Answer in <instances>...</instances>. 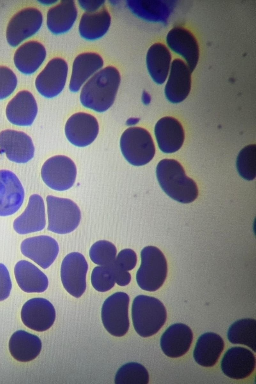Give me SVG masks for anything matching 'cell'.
Listing matches in <instances>:
<instances>
[{
    "label": "cell",
    "mask_w": 256,
    "mask_h": 384,
    "mask_svg": "<svg viewBox=\"0 0 256 384\" xmlns=\"http://www.w3.org/2000/svg\"><path fill=\"white\" fill-rule=\"evenodd\" d=\"M120 83L121 76L116 68H103L80 90L82 104L97 112H106L114 104Z\"/></svg>",
    "instance_id": "6da1fadb"
},
{
    "label": "cell",
    "mask_w": 256,
    "mask_h": 384,
    "mask_svg": "<svg viewBox=\"0 0 256 384\" xmlns=\"http://www.w3.org/2000/svg\"><path fill=\"white\" fill-rule=\"evenodd\" d=\"M156 172L162 188L173 200L186 204L197 198L198 190L196 183L186 176L184 168L178 161L162 160L157 166Z\"/></svg>",
    "instance_id": "7a4b0ae2"
},
{
    "label": "cell",
    "mask_w": 256,
    "mask_h": 384,
    "mask_svg": "<svg viewBox=\"0 0 256 384\" xmlns=\"http://www.w3.org/2000/svg\"><path fill=\"white\" fill-rule=\"evenodd\" d=\"M132 310L134 328L142 338L156 334L166 320L165 306L154 297L144 295L136 296L133 302Z\"/></svg>",
    "instance_id": "3957f363"
},
{
    "label": "cell",
    "mask_w": 256,
    "mask_h": 384,
    "mask_svg": "<svg viewBox=\"0 0 256 384\" xmlns=\"http://www.w3.org/2000/svg\"><path fill=\"white\" fill-rule=\"evenodd\" d=\"M142 262L136 279L143 290L154 292L164 283L168 274V263L162 251L158 248L148 246L141 252Z\"/></svg>",
    "instance_id": "277c9868"
},
{
    "label": "cell",
    "mask_w": 256,
    "mask_h": 384,
    "mask_svg": "<svg viewBox=\"0 0 256 384\" xmlns=\"http://www.w3.org/2000/svg\"><path fill=\"white\" fill-rule=\"evenodd\" d=\"M120 146L126 160L137 166L149 163L156 153L150 134L140 127H132L125 130L120 138Z\"/></svg>",
    "instance_id": "5b68a950"
},
{
    "label": "cell",
    "mask_w": 256,
    "mask_h": 384,
    "mask_svg": "<svg viewBox=\"0 0 256 384\" xmlns=\"http://www.w3.org/2000/svg\"><path fill=\"white\" fill-rule=\"evenodd\" d=\"M46 202L48 231L64 234L72 232L78 227L81 220V212L73 201L48 196Z\"/></svg>",
    "instance_id": "8992f818"
},
{
    "label": "cell",
    "mask_w": 256,
    "mask_h": 384,
    "mask_svg": "<svg viewBox=\"0 0 256 384\" xmlns=\"http://www.w3.org/2000/svg\"><path fill=\"white\" fill-rule=\"evenodd\" d=\"M130 298L123 292H116L104 302L102 318L106 330L116 337L126 335L130 328L128 306Z\"/></svg>",
    "instance_id": "52a82bcc"
},
{
    "label": "cell",
    "mask_w": 256,
    "mask_h": 384,
    "mask_svg": "<svg viewBox=\"0 0 256 384\" xmlns=\"http://www.w3.org/2000/svg\"><path fill=\"white\" fill-rule=\"evenodd\" d=\"M76 174L75 164L64 156H56L48 160L41 171L44 182L50 188L58 192L66 191L72 187Z\"/></svg>",
    "instance_id": "ba28073f"
},
{
    "label": "cell",
    "mask_w": 256,
    "mask_h": 384,
    "mask_svg": "<svg viewBox=\"0 0 256 384\" xmlns=\"http://www.w3.org/2000/svg\"><path fill=\"white\" fill-rule=\"evenodd\" d=\"M42 22V14L36 8H26L18 12L8 25L6 39L8 44L12 46H16L37 32Z\"/></svg>",
    "instance_id": "9c48e42d"
},
{
    "label": "cell",
    "mask_w": 256,
    "mask_h": 384,
    "mask_svg": "<svg viewBox=\"0 0 256 384\" xmlns=\"http://www.w3.org/2000/svg\"><path fill=\"white\" fill-rule=\"evenodd\" d=\"M68 71V64L64 60L60 58H52L36 78L38 91L46 98L58 96L66 86Z\"/></svg>",
    "instance_id": "30bf717a"
},
{
    "label": "cell",
    "mask_w": 256,
    "mask_h": 384,
    "mask_svg": "<svg viewBox=\"0 0 256 384\" xmlns=\"http://www.w3.org/2000/svg\"><path fill=\"white\" fill-rule=\"evenodd\" d=\"M88 268L85 258L80 253H70L63 260L61 266L62 283L66 290L76 298L81 297L86 290Z\"/></svg>",
    "instance_id": "8fae6325"
},
{
    "label": "cell",
    "mask_w": 256,
    "mask_h": 384,
    "mask_svg": "<svg viewBox=\"0 0 256 384\" xmlns=\"http://www.w3.org/2000/svg\"><path fill=\"white\" fill-rule=\"evenodd\" d=\"M24 190L18 176L8 170H0V216L18 212L24 200Z\"/></svg>",
    "instance_id": "7c38bea8"
},
{
    "label": "cell",
    "mask_w": 256,
    "mask_h": 384,
    "mask_svg": "<svg viewBox=\"0 0 256 384\" xmlns=\"http://www.w3.org/2000/svg\"><path fill=\"white\" fill-rule=\"evenodd\" d=\"M0 150L10 160L26 164L34 158L35 148L32 138L26 133L6 130L0 132Z\"/></svg>",
    "instance_id": "4fadbf2b"
},
{
    "label": "cell",
    "mask_w": 256,
    "mask_h": 384,
    "mask_svg": "<svg viewBox=\"0 0 256 384\" xmlns=\"http://www.w3.org/2000/svg\"><path fill=\"white\" fill-rule=\"evenodd\" d=\"M99 125L96 118L92 114L78 112L67 121L65 133L69 142L78 147H86L92 144L97 138Z\"/></svg>",
    "instance_id": "5bb4252c"
},
{
    "label": "cell",
    "mask_w": 256,
    "mask_h": 384,
    "mask_svg": "<svg viewBox=\"0 0 256 384\" xmlns=\"http://www.w3.org/2000/svg\"><path fill=\"white\" fill-rule=\"evenodd\" d=\"M56 318L54 306L48 300L34 298L28 301L23 306L21 318L28 328L38 332L50 329Z\"/></svg>",
    "instance_id": "9a60e30c"
},
{
    "label": "cell",
    "mask_w": 256,
    "mask_h": 384,
    "mask_svg": "<svg viewBox=\"0 0 256 384\" xmlns=\"http://www.w3.org/2000/svg\"><path fill=\"white\" fill-rule=\"evenodd\" d=\"M22 254L44 269L48 268L56 260L59 246L57 242L48 236L25 239L21 244Z\"/></svg>",
    "instance_id": "2e32d148"
},
{
    "label": "cell",
    "mask_w": 256,
    "mask_h": 384,
    "mask_svg": "<svg viewBox=\"0 0 256 384\" xmlns=\"http://www.w3.org/2000/svg\"><path fill=\"white\" fill-rule=\"evenodd\" d=\"M169 48L182 57L192 72L200 58V48L194 36L188 30L178 26L172 29L166 36Z\"/></svg>",
    "instance_id": "e0dca14e"
},
{
    "label": "cell",
    "mask_w": 256,
    "mask_h": 384,
    "mask_svg": "<svg viewBox=\"0 0 256 384\" xmlns=\"http://www.w3.org/2000/svg\"><path fill=\"white\" fill-rule=\"evenodd\" d=\"M192 73L182 60L176 59L172 62L164 90L170 102L179 104L187 98L192 88Z\"/></svg>",
    "instance_id": "ac0fdd59"
},
{
    "label": "cell",
    "mask_w": 256,
    "mask_h": 384,
    "mask_svg": "<svg viewBox=\"0 0 256 384\" xmlns=\"http://www.w3.org/2000/svg\"><path fill=\"white\" fill-rule=\"evenodd\" d=\"M255 366L254 354L242 347H234L228 350L221 364L224 374L234 380L247 378L254 372Z\"/></svg>",
    "instance_id": "d6986e66"
},
{
    "label": "cell",
    "mask_w": 256,
    "mask_h": 384,
    "mask_svg": "<svg viewBox=\"0 0 256 384\" xmlns=\"http://www.w3.org/2000/svg\"><path fill=\"white\" fill-rule=\"evenodd\" d=\"M44 202L41 196L32 195L24 212L14 221L13 227L20 234H27L42 230L46 226Z\"/></svg>",
    "instance_id": "ffe728a7"
},
{
    "label": "cell",
    "mask_w": 256,
    "mask_h": 384,
    "mask_svg": "<svg viewBox=\"0 0 256 384\" xmlns=\"http://www.w3.org/2000/svg\"><path fill=\"white\" fill-rule=\"evenodd\" d=\"M175 1L128 0L126 5L138 18L150 22L166 24L175 7Z\"/></svg>",
    "instance_id": "44dd1931"
},
{
    "label": "cell",
    "mask_w": 256,
    "mask_h": 384,
    "mask_svg": "<svg viewBox=\"0 0 256 384\" xmlns=\"http://www.w3.org/2000/svg\"><path fill=\"white\" fill-rule=\"evenodd\" d=\"M104 60L98 54L88 52L81 54L74 59L69 84L70 90L78 92L84 84L104 68Z\"/></svg>",
    "instance_id": "7402d4cb"
},
{
    "label": "cell",
    "mask_w": 256,
    "mask_h": 384,
    "mask_svg": "<svg viewBox=\"0 0 256 384\" xmlns=\"http://www.w3.org/2000/svg\"><path fill=\"white\" fill-rule=\"evenodd\" d=\"M38 112L35 98L28 90L19 92L8 102L6 116L8 121L18 126H30Z\"/></svg>",
    "instance_id": "603a6c76"
},
{
    "label": "cell",
    "mask_w": 256,
    "mask_h": 384,
    "mask_svg": "<svg viewBox=\"0 0 256 384\" xmlns=\"http://www.w3.org/2000/svg\"><path fill=\"white\" fill-rule=\"evenodd\" d=\"M192 340L191 329L184 324H176L170 326L162 334L160 346L166 356L177 358L189 350Z\"/></svg>",
    "instance_id": "cb8c5ba5"
},
{
    "label": "cell",
    "mask_w": 256,
    "mask_h": 384,
    "mask_svg": "<svg viewBox=\"0 0 256 384\" xmlns=\"http://www.w3.org/2000/svg\"><path fill=\"white\" fill-rule=\"evenodd\" d=\"M154 132L158 146L164 153L176 152L183 145L185 138L183 127L174 118L160 119L156 125Z\"/></svg>",
    "instance_id": "d4e9b609"
},
{
    "label": "cell",
    "mask_w": 256,
    "mask_h": 384,
    "mask_svg": "<svg viewBox=\"0 0 256 384\" xmlns=\"http://www.w3.org/2000/svg\"><path fill=\"white\" fill-rule=\"evenodd\" d=\"M78 18V10L75 1L62 0L48 10L46 24L52 34H62L71 30Z\"/></svg>",
    "instance_id": "484cf974"
},
{
    "label": "cell",
    "mask_w": 256,
    "mask_h": 384,
    "mask_svg": "<svg viewBox=\"0 0 256 384\" xmlns=\"http://www.w3.org/2000/svg\"><path fill=\"white\" fill-rule=\"evenodd\" d=\"M14 275L19 287L26 292L42 293L48 286L46 276L28 261L22 260L16 264Z\"/></svg>",
    "instance_id": "4316f807"
},
{
    "label": "cell",
    "mask_w": 256,
    "mask_h": 384,
    "mask_svg": "<svg viewBox=\"0 0 256 384\" xmlns=\"http://www.w3.org/2000/svg\"><path fill=\"white\" fill-rule=\"evenodd\" d=\"M172 54L169 49L161 43H156L148 49L146 56L148 72L158 84L166 80L172 66Z\"/></svg>",
    "instance_id": "83f0119b"
},
{
    "label": "cell",
    "mask_w": 256,
    "mask_h": 384,
    "mask_svg": "<svg viewBox=\"0 0 256 384\" xmlns=\"http://www.w3.org/2000/svg\"><path fill=\"white\" fill-rule=\"evenodd\" d=\"M111 24V16L108 10L104 7L96 12H85L82 14L79 22V34L87 41H96L108 33Z\"/></svg>",
    "instance_id": "f1b7e54d"
},
{
    "label": "cell",
    "mask_w": 256,
    "mask_h": 384,
    "mask_svg": "<svg viewBox=\"0 0 256 384\" xmlns=\"http://www.w3.org/2000/svg\"><path fill=\"white\" fill-rule=\"evenodd\" d=\"M46 56V51L42 44L36 41H30L17 49L14 56V62L22 73L32 74L41 66Z\"/></svg>",
    "instance_id": "f546056e"
},
{
    "label": "cell",
    "mask_w": 256,
    "mask_h": 384,
    "mask_svg": "<svg viewBox=\"0 0 256 384\" xmlns=\"http://www.w3.org/2000/svg\"><path fill=\"white\" fill-rule=\"evenodd\" d=\"M224 348V342L221 336L214 332H207L198 339L194 358L200 366L212 367L217 363Z\"/></svg>",
    "instance_id": "4dcf8cb0"
},
{
    "label": "cell",
    "mask_w": 256,
    "mask_h": 384,
    "mask_svg": "<svg viewBox=\"0 0 256 384\" xmlns=\"http://www.w3.org/2000/svg\"><path fill=\"white\" fill-rule=\"evenodd\" d=\"M42 348V343L38 337L22 330L14 332L9 342V349L12 357L22 362L35 359Z\"/></svg>",
    "instance_id": "1f68e13d"
},
{
    "label": "cell",
    "mask_w": 256,
    "mask_h": 384,
    "mask_svg": "<svg viewBox=\"0 0 256 384\" xmlns=\"http://www.w3.org/2000/svg\"><path fill=\"white\" fill-rule=\"evenodd\" d=\"M228 338L232 344L246 346L256 352V321L244 318L234 322L229 328Z\"/></svg>",
    "instance_id": "d6a6232c"
},
{
    "label": "cell",
    "mask_w": 256,
    "mask_h": 384,
    "mask_svg": "<svg viewBox=\"0 0 256 384\" xmlns=\"http://www.w3.org/2000/svg\"><path fill=\"white\" fill-rule=\"evenodd\" d=\"M150 376L146 368L137 362H129L118 371L114 379L116 384H148Z\"/></svg>",
    "instance_id": "836d02e7"
},
{
    "label": "cell",
    "mask_w": 256,
    "mask_h": 384,
    "mask_svg": "<svg viewBox=\"0 0 256 384\" xmlns=\"http://www.w3.org/2000/svg\"><path fill=\"white\" fill-rule=\"evenodd\" d=\"M116 253V248L112 243L100 240L91 247L90 256L92 261L97 265L112 266L115 262Z\"/></svg>",
    "instance_id": "e575fe53"
},
{
    "label": "cell",
    "mask_w": 256,
    "mask_h": 384,
    "mask_svg": "<svg viewBox=\"0 0 256 384\" xmlns=\"http://www.w3.org/2000/svg\"><path fill=\"white\" fill-rule=\"evenodd\" d=\"M240 175L246 180H253L256 176V146L251 144L240 152L236 162Z\"/></svg>",
    "instance_id": "d590c367"
},
{
    "label": "cell",
    "mask_w": 256,
    "mask_h": 384,
    "mask_svg": "<svg viewBox=\"0 0 256 384\" xmlns=\"http://www.w3.org/2000/svg\"><path fill=\"white\" fill-rule=\"evenodd\" d=\"M91 282L94 288L99 292H104L112 289L116 284L112 268L104 266L96 267L92 274Z\"/></svg>",
    "instance_id": "8d00e7d4"
},
{
    "label": "cell",
    "mask_w": 256,
    "mask_h": 384,
    "mask_svg": "<svg viewBox=\"0 0 256 384\" xmlns=\"http://www.w3.org/2000/svg\"><path fill=\"white\" fill-rule=\"evenodd\" d=\"M17 84L18 79L14 72L8 67L0 66V100L10 96Z\"/></svg>",
    "instance_id": "74e56055"
},
{
    "label": "cell",
    "mask_w": 256,
    "mask_h": 384,
    "mask_svg": "<svg viewBox=\"0 0 256 384\" xmlns=\"http://www.w3.org/2000/svg\"><path fill=\"white\" fill-rule=\"evenodd\" d=\"M136 263L137 256L136 252L130 249H124L118 254L113 266L130 271L136 267Z\"/></svg>",
    "instance_id": "f35d334b"
},
{
    "label": "cell",
    "mask_w": 256,
    "mask_h": 384,
    "mask_svg": "<svg viewBox=\"0 0 256 384\" xmlns=\"http://www.w3.org/2000/svg\"><path fill=\"white\" fill-rule=\"evenodd\" d=\"M12 282L9 272L5 265L0 264V302L10 296Z\"/></svg>",
    "instance_id": "ab89813d"
},
{
    "label": "cell",
    "mask_w": 256,
    "mask_h": 384,
    "mask_svg": "<svg viewBox=\"0 0 256 384\" xmlns=\"http://www.w3.org/2000/svg\"><path fill=\"white\" fill-rule=\"evenodd\" d=\"M78 2L80 7L86 13H94L102 8L106 0H80Z\"/></svg>",
    "instance_id": "60d3db41"
},
{
    "label": "cell",
    "mask_w": 256,
    "mask_h": 384,
    "mask_svg": "<svg viewBox=\"0 0 256 384\" xmlns=\"http://www.w3.org/2000/svg\"><path fill=\"white\" fill-rule=\"evenodd\" d=\"M112 267L114 270L116 283L118 286H125L130 282L132 276L128 271L119 268L114 266Z\"/></svg>",
    "instance_id": "b9f144b4"
},
{
    "label": "cell",
    "mask_w": 256,
    "mask_h": 384,
    "mask_svg": "<svg viewBox=\"0 0 256 384\" xmlns=\"http://www.w3.org/2000/svg\"><path fill=\"white\" fill-rule=\"evenodd\" d=\"M142 100L145 104H149L151 100L150 95L147 92H144L142 94Z\"/></svg>",
    "instance_id": "7bdbcfd3"
},
{
    "label": "cell",
    "mask_w": 256,
    "mask_h": 384,
    "mask_svg": "<svg viewBox=\"0 0 256 384\" xmlns=\"http://www.w3.org/2000/svg\"><path fill=\"white\" fill-rule=\"evenodd\" d=\"M40 2H42V4H44L46 5H50V4H56L57 2H58V0H42L40 1Z\"/></svg>",
    "instance_id": "ee69618b"
},
{
    "label": "cell",
    "mask_w": 256,
    "mask_h": 384,
    "mask_svg": "<svg viewBox=\"0 0 256 384\" xmlns=\"http://www.w3.org/2000/svg\"><path fill=\"white\" fill-rule=\"evenodd\" d=\"M110 3L113 6H116L120 4V0H112L109 1Z\"/></svg>",
    "instance_id": "f6af8a7d"
}]
</instances>
